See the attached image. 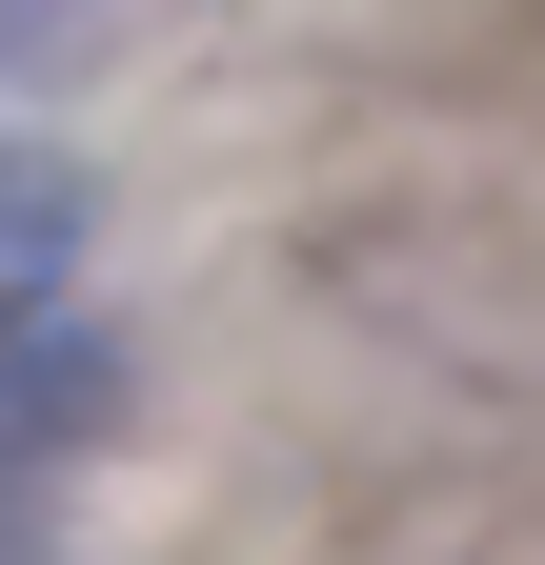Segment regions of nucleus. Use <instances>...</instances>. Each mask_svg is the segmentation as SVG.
Here are the masks:
<instances>
[{
	"instance_id": "f257e3e1",
	"label": "nucleus",
	"mask_w": 545,
	"mask_h": 565,
	"mask_svg": "<svg viewBox=\"0 0 545 565\" xmlns=\"http://www.w3.org/2000/svg\"><path fill=\"white\" fill-rule=\"evenodd\" d=\"M121 424V343L82 323V303H41V323H0V505L61 465V445H101Z\"/></svg>"
},
{
	"instance_id": "f03ea898",
	"label": "nucleus",
	"mask_w": 545,
	"mask_h": 565,
	"mask_svg": "<svg viewBox=\"0 0 545 565\" xmlns=\"http://www.w3.org/2000/svg\"><path fill=\"white\" fill-rule=\"evenodd\" d=\"M82 303V182L41 162V141H0V323Z\"/></svg>"
},
{
	"instance_id": "7ed1b4c3",
	"label": "nucleus",
	"mask_w": 545,
	"mask_h": 565,
	"mask_svg": "<svg viewBox=\"0 0 545 565\" xmlns=\"http://www.w3.org/2000/svg\"><path fill=\"white\" fill-rule=\"evenodd\" d=\"M21 21H41V0H0V61H21Z\"/></svg>"
}]
</instances>
